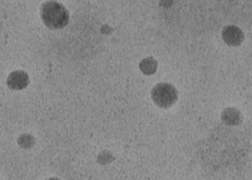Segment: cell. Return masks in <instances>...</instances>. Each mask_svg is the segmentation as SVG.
I'll return each mask as SVG.
<instances>
[{"label":"cell","mask_w":252,"mask_h":180,"mask_svg":"<svg viewBox=\"0 0 252 180\" xmlns=\"http://www.w3.org/2000/svg\"><path fill=\"white\" fill-rule=\"evenodd\" d=\"M40 16L43 23L51 29L65 27L69 21V13L63 4L56 1H47L42 4Z\"/></svg>","instance_id":"1"},{"label":"cell","mask_w":252,"mask_h":180,"mask_svg":"<svg viewBox=\"0 0 252 180\" xmlns=\"http://www.w3.org/2000/svg\"><path fill=\"white\" fill-rule=\"evenodd\" d=\"M152 99L160 108H170L178 99V91L172 84L161 82L152 89Z\"/></svg>","instance_id":"2"},{"label":"cell","mask_w":252,"mask_h":180,"mask_svg":"<svg viewBox=\"0 0 252 180\" xmlns=\"http://www.w3.org/2000/svg\"><path fill=\"white\" fill-rule=\"evenodd\" d=\"M222 38L230 46H239L244 40V34L240 28L229 25L225 26L222 31Z\"/></svg>","instance_id":"3"},{"label":"cell","mask_w":252,"mask_h":180,"mask_svg":"<svg viewBox=\"0 0 252 180\" xmlns=\"http://www.w3.org/2000/svg\"><path fill=\"white\" fill-rule=\"evenodd\" d=\"M7 82V85L11 89H24L29 85V75L23 71H15L9 75Z\"/></svg>","instance_id":"4"},{"label":"cell","mask_w":252,"mask_h":180,"mask_svg":"<svg viewBox=\"0 0 252 180\" xmlns=\"http://www.w3.org/2000/svg\"><path fill=\"white\" fill-rule=\"evenodd\" d=\"M221 119L225 125L235 126L242 123L243 118L242 113L239 110L228 108L223 110Z\"/></svg>","instance_id":"5"},{"label":"cell","mask_w":252,"mask_h":180,"mask_svg":"<svg viewBox=\"0 0 252 180\" xmlns=\"http://www.w3.org/2000/svg\"><path fill=\"white\" fill-rule=\"evenodd\" d=\"M141 71L146 75L155 74L158 68V62L153 57H147L141 60L139 64Z\"/></svg>","instance_id":"6"},{"label":"cell","mask_w":252,"mask_h":180,"mask_svg":"<svg viewBox=\"0 0 252 180\" xmlns=\"http://www.w3.org/2000/svg\"><path fill=\"white\" fill-rule=\"evenodd\" d=\"M33 139L29 135H23L19 139V144L21 147H29L30 146L32 145Z\"/></svg>","instance_id":"7"}]
</instances>
